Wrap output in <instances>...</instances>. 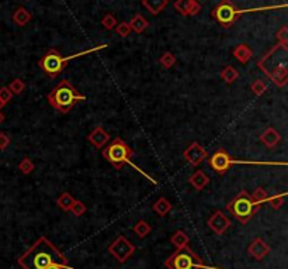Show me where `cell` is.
<instances>
[{
    "label": "cell",
    "instance_id": "obj_14",
    "mask_svg": "<svg viewBox=\"0 0 288 269\" xmlns=\"http://www.w3.org/2000/svg\"><path fill=\"white\" fill-rule=\"evenodd\" d=\"M87 141L96 148H101L107 145V143L110 141V134L101 125H98L90 134L87 135Z\"/></svg>",
    "mask_w": 288,
    "mask_h": 269
},
{
    "label": "cell",
    "instance_id": "obj_17",
    "mask_svg": "<svg viewBox=\"0 0 288 269\" xmlns=\"http://www.w3.org/2000/svg\"><path fill=\"white\" fill-rule=\"evenodd\" d=\"M12 19L13 21L19 25V27H24V25H27L31 20H33V14H31V12H28L25 7L20 6V7H17V9L14 10Z\"/></svg>",
    "mask_w": 288,
    "mask_h": 269
},
{
    "label": "cell",
    "instance_id": "obj_29",
    "mask_svg": "<svg viewBox=\"0 0 288 269\" xmlns=\"http://www.w3.org/2000/svg\"><path fill=\"white\" fill-rule=\"evenodd\" d=\"M19 169L24 175H30L31 172L36 169V165L30 158H23L20 161V164H19Z\"/></svg>",
    "mask_w": 288,
    "mask_h": 269
},
{
    "label": "cell",
    "instance_id": "obj_40",
    "mask_svg": "<svg viewBox=\"0 0 288 269\" xmlns=\"http://www.w3.org/2000/svg\"><path fill=\"white\" fill-rule=\"evenodd\" d=\"M3 122H4V114H3V113L0 111V124H1Z\"/></svg>",
    "mask_w": 288,
    "mask_h": 269
},
{
    "label": "cell",
    "instance_id": "obj_25",
    "mask_svg": "<svg viewBox=\"0 0 288 269\" xmlns=\"http://www.w3.org/2000/svg\"><path fill=\"white\" fill-rule=\"evenodd\" d=\"M250 196H252L253 202H254V205H256L257 207H260V205L264 203V202H267V199H269L267 192L264 190L263 187H257V189L254 190V193Z\"/></svg>",
    "mask_w": 288,
    "mask_h": 269
},
{
    "label": "cell",
    "instance_id": "obj_16",
    "mask_svg": "<svg viewBox=\"0 0 288 269\" xmlns=\"http://www.w3.org/2000/svg\"><path fill=\"white\" fill-rule=\"evenodd\" d=\"M232 55L240 62V63H248L253 58V51L248 44H238L232 49Z\"/></svg>",
    "mask_w": 288,
    "mask_h": 269
},
{
    "label": "cell",
    "instance_id": "obj_32",
    "mask_svg": "<svg viewBox=\"0 0 288 269\" xmlns=\"http://www.w3.org/2000/svg\"><path fill=\"white\" fill-rule=\"evenodd\" d=\"M134 231L136 232V234H138L141 238H144L145 235L151 231V226H149V224H148V223L144 220L138 221V223H136V226L134 227Z\"/></svg>",
    "mask_w": 288,
    "mask_h": 269
},
{
    "label": "cell",
    "instance_id": "obj_4",
    "mask_svg": "<svg viewBox=\"0 0 288 269\" xmlns=\"http://www.w3.org/2000/svg\"><path fill=\"white\" fill-rule=\"evenodd\" d=\"M92 51H95V49H90V51H87V52H92ZM87 52H82V54H79V55H83V54H87ZM79 55L62 57V54H60L58 49L51 48L41 57V60L38 61V66H39V68L45 72V75L49 76L51 79H55V78L65 69L68 61H71L72 58H76V57H79Z\"/></svg>",
    "mask_w": 288,
    "mask_h": 269
},
{
    "label": "cell",
    "instance_id": "obj_15",
    "mask_svg": "<svg viewBox=\"0 0 288 269\" xmlns=\"http://www.w3.org/2000/svg\"><path fill=\"white\" fill-rule=\"evenodd\" d=\"M260 143L266 145L267 148H270V149H273V148H276L280 143H281V134L277 131L276 128H273V127H269V128H266L262 135H260Z\"/></svg>",
    "mask_w": 288,
    "mask_h": 269
},
{
    "label": "cell",
    "instance_id": "obj_5",
    "mask_svg": "<svg viewBox=\"0 0 288 269\" xmlns=\"http://www.w3.org/2000/svg\"><path fill=\"white\" fill-rule=\"evenodd\" d=\"M229 213L233 214L235 219H238L240 223H248L253 217V214L259 210V207L254 205L252 196L249 195L246 190H242L235 196L228 203Z\"/></svg>",
    "mask_w": 288,
    "mask_h": 269
},
{
    "label": "cell",
    "instance_id": "obj_34",
    "mask_svg": "<svg viewBox=\"0 0 288 269\" xmlns=\"http://www.w3.org/2000/svg\"><path fill=\"white\" fill-rule=\"evenodd\" d=\"M277 42L281 44V45H287L288 47V27L287 25H283L276 34Z\"/></svg>",
    "mask_w": 288,
    "mask_h": 269
},
{
    "label": "cell",
    "instance_id": "obj_8",
    "mask_svg": "<svg viewBox=\"0 0 288 269\" xmlns=\"http://www.w3.org/2000/svg\"><path fill=\"white\" fill-rule=\"evenodd\" d=\"M242 13H245V10L238 9L232 1L229 0H222L219 4H216L215 7L211 12V17L215 20L218 24L224 28H229L235 24V21L238 20Z\"/></svg>",
    "mask_w": 288,
    "mask_h": 269
},
{
    "label": "cell",
    "instance_id": "obj_10",
    "mask_svg": "<svg viewBox=\"0 0 288 269\" xmlns=\"http://www.w3.org/2000/svg\"><path fill=\"white\" fill-rule=\"evenodd\" d=\"M183 157L184 159L192 165V166H198L200 164H203L205 159L208 158V154H207V151L204 149V147L201 145V144H198V143H192L189 147L184 149V152H183Z\"/></svg>",
    "mask_w": 288,
    "mask_h": 269
},
{
    "label": "cell",
    "instance_id": "obj_3",
    "mask_svg": "<svg viewBox=\"0 0 288 269\" xmlns=\"http://www.w3.org/2000/svg\"><path fill=\"white\" fill-rule=\"evenodd\" d=\"M132 154H134V151L131 149V147L122 138H120V137L114 138L107 147L103 149V157H104V159L107 162H110L118 171H120L125 164L134 165L131 161Z\"/></svg>",
    "mask_w": 288,
    "mask_h": 269
},
{
    "label": "cell",
    "instance_id": "obj_18",
    "mask_svg": "<svg viewBox=\"0 0 288 269\" xmlns=\"http://www.w3.org/2000/svg\"><path fill=\"white\" fill-rule=\"evenodd\" d=\"M189 184L192 185L194 189H197V190H203L210 184V178L205 175L204 172L198 169L189 178Z\"/></svg>",
    "mask_w": 288,
    "mask_h": 269
},
{
    "label": "cell",
    "instance_id": "obj_31",
    "mask_svg": "<svg viewBox=\"0 0 288 269\" xmlns=\"http://www.w3.org/2000/svg\"><path fill=\"white\" fill-rule=\"evenodd\" d=\"M266 90H267V85L262 79H256L252 83V92L254 93V96H262L266 93Z\"/></svg>",
    "mask_w": 288,
    "mask_h": 269
},
{
    "label": "cell",
    "instance_id": "obj_22",
    "mask_svg": "<svg viewBox=\"0 0 288 269\" xmlns=\"http://www.w3.org/2000/svg\"><path fill=\"white\" fill-rule=\"evenodd\" d=\"M221 78L225 81V83L232 85V83L239 78V72H238L236 68H233L232 65H227V66L221 71Z\"/></svg>",
    "mask_w": 288,
    "mask_h": 269
},
{
    "label": "cell",
    "instance_id": "obj_7",
    "mask_svg": "<svg viewBox=\"0 0 288 269\" xmlns=\"http://www.w3.org/2000/svg\"><path fill=\"white\" fill-rule=\"evenodd\" d=\"M169 269H200L203 268L201 258H198L192 251V248L181 247L166 261Z\"/></svg>",
    "mask_w": 288,
    "mask_h": 269
},
{
    "label": "cell",
    "instance_id": "obj_21",
    "mask_svg": "<svg viewBox=\"0 0 288 269\" xmlns=\"http://www.w3.org/2000/svg\"><path fill=\"white\" fill-rule=\"evenodd\" d=\"M130 27H131L132 31H135L136 34H142L145 30L149 27V21L146 20V17H144L142 14H135L132 17Z\"/></svg>",
    "mask_w": 288,
    "mask_h": 269
},
{
    "label": "cell",
    "instance_id": "obj_23",
    "mask_svg": "<svg viewBox=\"0 0 288 269\" xmlns=\"http://www.w3.org/2000/svg\"><path fill=\"white\" fill-rule=\"evenodd\" d=\"M152 208L156 211L159 216H165V214H168L169 211L172 210V203L169 202L168 199H165V197H159L156 202L154 203Z\"/></svg>",
    "mask_w": 288,
    "mask_h": 269
},
{
    "label": "cell",
    "instance_id": "obj_41",
    "mask_svg": "<svg viewBox=\"0 0 288 269\" xmlns=\"http://www.w3.org/2000/svg\"><path fill=\"white\" fill-rule=\"evenodd\" d=\"M4 106H6V103H3V102H1V99H0V110H1Z\"/></svg>",
    "mask_w": 288,
    "mask_h": 269
},
{
    "label": "cell",
    "instance_id": "obj_30",
    "mask_svg": "<svg viewBox=\"0 0 288 269\" xmlns=\"http://www.w3.org/2000/svg\"><path fill=\"white\" fill-rule=\"evenodd\" d=\"M172 243L176 245L177 248L186 247V245L189 244V237H187L183 231H177L173 237H172Z\"/></svg>",
    "mask_w": 288,
    "mask_h": 269
},
{
    "label": "cell",
    "instance_id": "obj_1",
    "mask_svg": "<svg viewBox=\"0 0 288 269\" xmlns=\"http://www.w3.org/2000/svg\"><path fill=\"white\" fill-rule=\"evenodd\" d=\"M19 265L23 269H47L51 265L69 267V262L47 237H41L19 258Z\"/></svg>",
    "mask_w": 288,
    "mask_h": 269
},
{
    "label": "cell",
    "instance_id": "obj_36",
    "mask_svg": "<svg viewBox=\"0 0 288 269\" xmlns=\"http://www.w3.org/2000/svg\"><path fill=\"white\" fill-rule=\"evenodd\" d=\"M12 98L13 93L10 92V89H9L7 86H1V87H0V99H1V102L7 104V103L12 100Z\"/></svg>",
    "mask_w": 288,
    "mask_h": 269
},
{
    "label": "cell",
    "instance_id": "obj_6",
    "mask_svg": "<svg viewBox=\"0 0 288 269\" xmlns=\"http://www.w3.org/2000/svg\"><path fill=\"white\" fill-rule=\"evenodd\" d=\"M262 62H271V66H266L264 69H262L263 72L277 87H284L288 82V68L286 60L281 62H277L274 60V48H271L266 55H263L262 60H259Z\"/></svg>",
    "mask_w": 288,
    "mask_h": 269
},
{
    "label": "cell",
    "instance_id": "obj_20",
    "mask_svg": "<svg viewBox=\"0 0 288 269\" xmlns=\"http://www.w3.org/2000/svg\"><path fill=\"white\" fill-rule=\"evenodd\" d=\"M249 252H250L256 259H262V258H264L269 254V245L264 244L260 238H257V240H254V243L250 245Z\"/></svg>",
    "mask_w": 288,
    "mask_h": 269
},
{
    "label": "cell",
    "instance_id": "obj_37",
    "mask_svg": "<svg viewBox=\"0 0 288 269\" xmlns=\"http://www.w3.org/2000/svg\"><path fill=\"white\" fill-rule=\"evenodd\" d=\"M283 197H284V195L271 196V197L267 199V202L270 203V206L273 208H280L283 206Z\"/></svg>",
    "mask_w": 288,
    "mask_h": 269
},
{
    "label": "cell",
    "instance_id": "obj_38",
    "mask_svg": "<svg viewBox=\"0 0 288 269\" xmlns=\"http://www.w3.org/2000/svg\"><path fill=\"white\" fill-rule=\"evenodd\" d=\"M10 143H12V140H10L9 135L6 133H0V151L7 149V147L10 145Z\"/></svg>",
    "mask_w": 288,
    "mask_h": 269
},
{
    "label": "cell",
    "instance_id": "obj_26",
    "mask_svg": "<svg viewBox=\"0 0 288 269\" xmlns=\"http://www.w3.org/2000/svg\"><path fill=\"white\" fill-rule=\"evenodd\" d=\"M9 89H10V92H12L13 95H21L23 92H24L25 89V82L23 79H13L12 82H10V85L7 86Z\"/></svg>",
    "mask_w": 288,
    "mask_h": 269
},
{
    "label": "cell",
    "instance_id": "obj_24",
    "mask_svg": "<svg viewBox=\"0 0 288 269\" xmlns=\"http://www.w3.org/2000/svg\"><path fill=\"white\" fill-rule=\"evenodd\" d=\"M73 202H75V197H73L69 192H63V193L58 197L57 205H58V207L62 208L63 211H71Z\"/></svg>",
    "mask_w": 288,
    "mask_h": 269
},
{
    "label": "cell",
    "instance_id": "obj_9",
    "mask_svg": "<svg viewBox=\"0 0 288 269\" xmlns=\"http://www.w3.org/2000/svg\"><path fill=\"white\" fill-rule=\"evenodd\" d=\"M232 164H236V161H233L232 157L227 152V149L219 148L215 152L208 158V165L211 169H214L218 175H225L229 171V168L232 166Z\"/></svg>",
    "mask_w": 288,
    "mask_h": 269
},
{
    "label": "cell",
    "instance_id": "obj_12",
    "mask_svg": "<svg viewBox=\"0 0 288 269\" xmlns=\"http://www.w3.org/2000/svg\"><path fill=\"white\" fill-rule=\"evenodd\" d=\"M174 10L179 13L180 16H197L201 12V4L198 3V0H176L173 3Z\"/></svg>",
    "mask_w": 288,
    "mask_h": 269
},
{
    "label": "cell",
    "instance_id": "obj_33",
    "mask_svg": "<svg viewBox=\"0 0 288 269\" xmlns=\"http://www.w3.org/2000/svg\"><path fill=\"white\" fill-rule=\"evenodd\" d=\"M115 31H117V34H118L121 38H127L132 33L131 27H130V23H127V21L118 23L117 27H115Z\"/></svg>",
    "mask_w": 288,
    "mask_h": 269
},
{
    "label": "cell",
    "instance_id": "obj_13",
    "mask_svg": "<svg viewBox=\"0 0 288 269\" xmlns=\"http://www.w3.org/2000/svg\"><path fill=\"white\" fill-rule=\"evenodd\" d=\"M208 226L212 231H215L216 234H224L228 230V227L230 226L229 219L222 213V211H215L210 220H208Z\"/></svg>",
    "mask_w": 288,
    "mask_h": 269
},
{
    "label": "cell",
    "instance_id": "obj_28",
    "mask_svg": "<svg viewBox=\"0 0 288 269\" xmlns=\"http://www.w3.org/2000/svg\"><path fill=\"white\" fill-rule=\"evenodd\" d=\"M118 24V21H117V19H115V16L113 14V13H107V14H104V17L101 19V25L106 28V30H113V28H115Z\"/></svg>",
    "mask_w": 288,
    "mask_h": 269
},
{
    "label": "cell",
    "instance_id": "obj_19",
    "mask_svg": "<svg viewBox=\"0 0 288 269\" xmlns=\"http://www.w3.org/2000/svg\"><path fill=\"white\" fill-rule=\"evenodd\" d=\"M142 4L152 16H157L165 10V7L169 4V0H142Z\"/></svg>",
    "mask_w": 288,
    "mask_h": 269
},
{
    "label": "cell",
    "instance_id": "obj_11",
    "mask_svg": "<svg viewBox=\"0 0 288 269\" xmlns=\"http://www.w3.org/2000/svg\"><path fill=\"white\" fill-rule=\"evenodd\" d=\"M134 251H135L134 245L130 244L122 235H120L110 247V252L117 258L120 262H125L134 254Z\"/></svg>",
    "mask_w": 288,
    "mask_h": 269
},
{
    "label": "cell",
    "instance_id": "obj_2",
    "mask_svg": "<svg viewBox=\"0 0 288 269\" xmlns=\"http://www.w3.org/2000/svg\"><path fill=\"white\" fill-rule=\"evenodd\" d=\"M48 103L51 107L60 114H68L72 110L79 102L86 100V96H83L69 81H60L58 85L55 86L48 93Z\"/></svg>",
    "mask_w": 288,
    "mask_h": 269
},
{
    "label": "cell",
    "instance_id": "obj_35",
    "mask_svg": "<svg viewBox=\"0 0 288 269\" xmlns=\"http://www.w3.org/2000/svg\"><path fill=\"white\" fill-rule=\"evenodd\" d=\"M86 205H84L83 202H80V200H76L75 199V202H73L72 207H71V211H72L75 216H77V217H80V216H83L84 213H86Z\"/></svg>",
    "mask_w": 288,
    "mask_h": 269
},
{
    "label": "cell",
    "instance_id": "obj_39",
    "mask_svg": "<svg viewBox=\"0 0 288 269\" xmlns=\"http://www.w3.org/2000/svg\"><path fill=\"white\" fill-rule=\"evenodd\" d=\"M47 269H73L71 265L69 267H63V265H51Z\"/></svg>",
    "mask_w": 288,
    "mask_h": 269
},
{
    "label": "cell",
    "instance_id": "obj_27",
    "mask_svg": "<svg viewBox=\"0 0 288 269\" xmlns=\"http://www.w3.org/2000/svg\"><path fill=\"white\" fill-rule=\"evenodd\" d=\"M159 62H160V65L165 68V69H169V68H172L174 63H176V57L172 54V52H165V54H162L160 55V58H159Z\"/></svg>",
    "mask_w": 288,
    "mask_h": 269
}]
</instances>
